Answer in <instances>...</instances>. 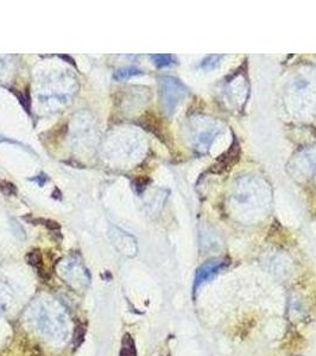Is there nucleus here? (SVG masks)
<instances>
[{
	"label": "nucleus",
	"instance_id": "9d476101",
	"mask_svg": "<svg viewBox=\"0 0 316 356\" xmlns=\"http://www.w3.org/2000/svg\"><path fill=\"white\" fill-rule=\"evenodd\" d=\"M221 58H222L221 55H209V56H207V57L204 58V61L201 62V64H200V68L206 69V71H209V69H214L216 66H219Z\"/></svg>",
	"mask_w": 316,
	"mask_h": 356
},
{
	"label": "nucleus",
	"instance_id": "4468645a",
	"mask_svg": "<svg viewBox=\"0 0 316 356\" xmlns=\"http://www.w3.org/2000/svg\"><path fill=\"white\" fill-rule=\"evenodd\" d=\"M30 181L31 182L37 183L38 186H44V183L48 181V176H46V174H42L38 175V176H35V177L30 178Z\"/></svg>",
	"mask_w": 316,
	"mask_h": 356
},
{
	"label": "nucleus",
	"instance_id": "7ed1b4c3",
	"mask_svg": "<svg viewBox=\"0 0 316 356\" xmlns=\"http://www.w3.org/2000/svg\"><path fill=\"white\" fill-rule=\"evenodd\" d=\"M58 272L63 281L74 290L83 291L91 281L87 269L76 257L67 258L58 266Z\"/></svg>",
	"mask_w": 316,
	"mask_h": 356
},
{
	"label": "nucleus",
	"instance_id": "39448f33",
	"mask_svg": "<svg viewBox=\"0 0 316 356\" xmlns=\"http://www.w3.org/2000/svg\"><path fill=\"white\" fill-rule=\"evenodd\" d=\"M108 236L116 251L125 257H134L137 254V241L129 233L116 226H111L108 229Z\"/></svg>",
	"mask_w": 316,
	"mask_h": 356
},
{
	"label": "nucleus",
	"instance_id": "ddd939ff",
	"mask_svg": "<svg viewBox=\"0 0 316 356\" xmlns=\"http://www.w3.org/2000/svg\"><path fill=\"white\" fill-rule=\"evenodd\" d=\"M10 299V294H8V289L1 287L0 286V309L4 308L5 304L8 302V299Z\"/></svg>",
	"mask_w": 316,
	"mask_h": 356
},
{
	"label": "nucleus",
	"instance_id": "423d86ee",
	"mask_svg": "<svg viewBox=\"0 0 316 356\" xmlns=\"http://www.w3.org/2000/svg\"><path fill=\"white\" fill-rule=\"evenodd\" d=\"M28 261H29V264L35 267V269H37L38 274L41 276V277H44L48 279L49 278V274H46V267H44V261H43V258H42V254L40 251H33V252L30 253L29 256L26 257Z\"/></svg>",
	"mask_w": 316,
	"mask_h": 356
},
{
	"label": "nucleus",
	"instance_id": "f8f14e48",
	"mask_svg": "<svg viewBox=\"0 0 316 356\" xmlns=\"http://www.w3.org/2000/svg\"><path fill=\"white\" fill-rule=\"evenodd\" d=\"M33 222H42V224H44L46 227L49 228V229H60V224L58 222H55V221H51V220H46V219H37L35 220Z\"/></svg>",
	"mask_w": 316,
	"mask_h": 356
},
{
	"label": "nucleus",
	"instance_id": "9b49d317",
	"mask_svg": "<svg viewBox=\"0 0 316 356\" xmlns=\"http://www.w3.org/2000/svg\"><path fill=\"white\" fill-rule=\"evenodd\" d=\"M0 191L5 196H13L17 194V188L13 183L5 181V179H0Z\"/></svg>",
	"mask_w": 316,
	"mask_h": 356
},
{
	"label": "nucleus",
	"instance_id": "20e7f679",
	"mask_svg": "<svg viewBox=\"0 0 316 356\" xmlns=\"http://www.w3.org/2000/svg\"><path fill=\"white\" fill-rule=\"evenodd\" d=\"M229 265V260L222 259V258H216V259H211L204 262L196 269L195 279L193 284V296L195 297L196 292L199 291L201 286L204 285L206 283L211 282L216 274H220L221 271H224L227 266Z\"/></svg>",
	"mask_w": 316,
	"mask_h": 356
},
{
	"label": "nucleus",
	"instance_id": "1a4fd4ad",
	"mask_svg": "<svg viewBox=\"0 0 316 356\" xmlns=\"http://www.w3.org/2000/svg\"><path fill=\"white\" fill-rule=\"evenodd\" d=\"M121 356H137L136 348H134V342L129 334H126L121 341Z\"/></svg>",
	"mask_w": 316,
	"mask_h": 356
},
{
	"label": "nucleus",
	"instance_id": "f03ea898",
	"mask_svg": "<svg viewBox=\"0 0 316 356\" xmlns=\"http://www.w3.org/2000/svg\"><path fill=\"white\" fill-rule=\"evenodd\" d=\"M188 94L189 89L176 78L166 76L159 81V103L166 116H171Z\"/></svg>",
	"mask_w": 316,
	"mask_h": 356
},
{
	"label": "nucleus",
	"instance_id": "2eb2a0df",
	"mask_svg": "<svg viewBox=\"0 0 316 356\" xmlns=\"http://www.w3.org/2000/svg\"><path fill=\"white\" fill-rule=\"evenodd\" d=\"M166 356H170V355H166Z\"/></svg>",
	"mask_w": 316,
	"mask_h": 356
},
{
	"label": "nucleus",
	"instance_id": "f257e3e1",
	"mask_svg": "<svg viewBox=\"0 0 316 356\" xmlns=\"http://www.w3.org/2000/svg\"><path fill=\"white\" fill-rule=\"evenodd\" d=\"M33 328L46 340L60 344L68 336V317L64 308L54 299H38L30 309Z\"/></svg>",
	"mask_w": 316,
	"mask_h": 356
},
{
	"label": "nucleus",
	"instance_id": "0eeeda50",
	"mask_svg": "<svg viewBox=\"0 0 316 356\" xmlns=\"http://www.w3.org/2000/svg\"><path fill=\"white\" fill-rule=\"evenodd\" d=\"M141 74H143V71L136 68V66H128V68H123V69L114 71L113 79L116 80V81H121V80L131 79L133 76H138V75Z\"/></svg>",
	"mask_w": 316,
	"mask_h": 356
},
{
	"label": "nucleus",
	"instance_id": "6e6552de",
	"mask_svg": "<svg viewBox=\"0 0 316 356\" xmlns=\"http://www.w3.org/2000/svg\"><path fill=\"white\" fill-rule=\"evenodd\" d=\"M150 58L154 61L155 66L157 68H166L175 63V57L169 54L150 55Z\"/></svg>",
	"mask_w": 316,
	"mask_h": 356
}]
</instances>
